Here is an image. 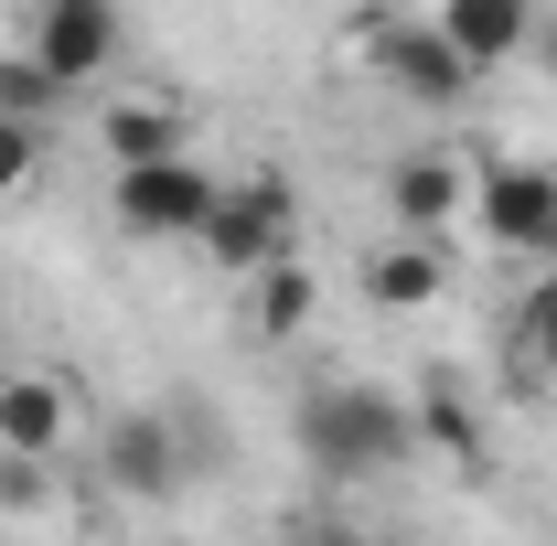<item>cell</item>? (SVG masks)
Returning <instances> with one entry per match:
<instances>
[{
	"instance_id": "obj_13",
	"label": "cell",
	"mask_w": 557,
	"mask_h": 546,
	"mask_svg": "<svg viewBox=\"0 0 557 546\" xmlns=\"http://www.w3.org/2000/svg\"><path fill=\"white\" fill-rule=\"evenodd\" d=\"M408 439L418 450H450V461H483V408H472V386H461V375H418Z\"/></svg>"
},
{
	"instance_id": "obj_16",
	"label": "cell",
	"mask_w": 557,
	"mask_h": 546,
	"mask_svg": "<svg viewBox=\"0 0 557 546\" xmlns=\"http://www.w3.org/2000/svg\"><path fill=\"white\" fill-rule=\"evenodd\" d=\"M54 108H65V86L44 65H22V54H0V119H22V129H54Z\"/></svg>"
},
{
	"instance_id": "obj_14",
	"label": "cell",
	"mask_w": 557,
	"mask_h": 546,
	"mask_svg": "<svg viewBox=\"0 0 557 546\" xmlns=\"http://www.w3.org/2000/svg\"><path fill=\"white\" fill-rule=\"evenodd\" d=\"M311 300H322V289H311V269H300V258H278V269L247 278V311H258V333H269V343L300 333V322H311Z\"/></svg>"
},
{
	"instance_id": "obj_2",
	"label": "cell",
	"mask_w": 557,
	"mask_h": 546,
	"mask_svg": "<svg viewBox=\"0 0 557 546\" xmlns=\"http://www.w3.org/2000/svg\"><path fill=\"white\" fill-rule=\"evenodd\" d=\"M214 204H225V172H205V161L108 172V214H119V236H139V247H205Z\"/></svg>"
},
{
	"instance_id": "obj_3",
	"label": "cell",
	"mask_w": 557,
	"mask_h": 546,
	"mask_svg": "<svg viewBox=\"0 0 557 546\" xmlns=\"http://www.w3.org/2000/svg\"><path fill=\"white\" fill-rule=\"evenodd\" d=\"M289 236H300V194H289V172H236L225 204H214V225H205V258H214V269H236V278H258V269L289 258Z\"/></svg>"
},
{
	"instance_id": "obj_7",
	"label": "cell",
	"mask_w": 557,
	"mask_h": 546,
	"mask_svg": "<svg viewBox=\"0 0 557 546\" xmlns=\"http://www.w3.org/2000/svg\"><path fill=\"white\" fill-rule=\"evenodd\" d=\"M22 65H44L54 86H97V75L119 65V11L108 0H44L33 22H22Z\"/></svg>"
},
{
	"instance_id": "obj_10",
	"label": "cell",
	"mask_w": 557,
	"mask_h": 546,
	"mask_svg": "<svg viewBox=\"0 0 557 546\" xmlns=\"http://www.w3.org/2000/svg\"><path fill=\"white\" fill-rule=\"evenodd\" d=\"M364 300L375 311H429V300H450V247L440 236H386V247H364Z\"/></svg>"
},
{
	"instance_id": "obj_11",
	"label": "cell",
	"mask_w": 557,
	"mask_h": 546,
	"mask_svg": "<svg viewBox=\"0 0 557 546\" xmlns=\"http://www.w3.org/2000/svg\"><path fill=\"white\" fill-rule=\"evenodd\" d=\"M108 172H150V161H194V119L172 108V97H108Z\"/></svg>"
},
{
	"instance_id": "obj_1",
	"label": "cell",
	"mask_w": 557,
	"mask_h": 546,
	"mask_svg": "<svg viewBox=\"0 0 557 546\" xmlns=\"http://www.w3.org/2000/svg\"><path fill=\"white\" fill-rule=\"evenodd\" d=\"M300 461L322 482H375V472H397L418 439H408V397L397 386H364V375H333V386H311L300 397Z\"/></svg>"
},
{
	"instance_id": "obj_6",
	"label": "cell",
	"mask_w": 557,
	"mask_h": 546,
	"mask_svg": "<svg viewBox=\"0 0 557 546\" xmlns=\"http://www.w3.org/2000/svg\"><path fill=\"white\" fill-rule=\"evenodd\" d=\"M97 472L108 493H129V504H172L183 482H194V450H183V418L172 408H129L97 429Z\"/></svg>"
},
{
	"instance_id": "obj_12",
	"label": "cell",
	"mask_w": 557,
	"mask_h": 546,
	"mask_svg": "<svg viewBox=\"0 0 557 546\" xmlns=\"http://www.w3.org/2000/svg\"><path fill=\"white\" fill-rule=\"evenodd\" d=\"M429 22H440V44H450V54H461L472 75L515 65V54L536 44V11H525V0H440Z\"/></svg>"
},
{
	"instance_id": "obj_4",
	"label": "cell",
	"mask_w": 557,
	"mask_h": 546,
	"mask_svg": "<svg viewBox=\"0 0 557 546\" xmlns=\"http://www.w3.org/2000/svg\"><path fill=\"white\" fill-rule=\"evenodd\" d=\"M354 44H364V65L386 75V86H397L408 108H461V97L483 86V75H472L461 54H450V44H440V22H397V11H364V22H354Z\"/></svg>"
},
{
	"instance_id": "obj_8",
	"label": "cell",
	"mask_w": 557,
	"mask_h": 546,
	"mask_svg": "<svg viewBox=\"0 0 557 546\" xmlns=\"http://www.w3.org/2000/svg\"><path fill=\"white\" fill-rule=\"evenodd\" d=\"M386 204H397L408 236H440V247H450V225L472 214V161H461L450 139H418V150L386 161Z\"/></svg>"
},
{
	"instance_id": "obj_17",
	"label": "cell",
	"mask_w": 557,
	"mask_h": 546,
	"mask_svg": "<svg viewBox=\"0 0 557 546\" xmlns=\"http://www.w3.org/2000/svg\"><path fill=\"white\" fill-rule=\"evenodd\" d=\"M33 183H44V129L0 119V194H33Z\"/></svg>"
},
{
	"instance_id": "obj_9",
	"label": "cell",
	"mask_w": 557,
	"mask_h": 546,
	"mask_svg": "<svg viewBox=\"0 0 557 546\" xmlns=\"http://www.w3.org/2000/svg\"><path fill=\"white\" fill-rule=\"evenodd\" d=\"M75 439V397H65V375H0V461H54Z\"/></svg>"
},
{
	"instance_id": "obj_15",
	"label": "cell",
	"mask_w": 557,
	"mask_h": 546,
	"mask_svg": "<svg viewBox=\"0 0 557 546\" xmlns=\"http://www.w3.org/2000/svg\"><path fill=\"white\" fill-rule=\"evenodd\" d=\"M515 353H525L536 386H557V269L525 289V311H515Z\"/></svg>"
},
{
	"instance_id": "obj_5",
	"label": "cell",
	"mask_w": 557,
	"mask_h": 546,
	"mask_svg": "<svg viewBox=\"0 0 557 546\" xmlns=\"http://www.w3.org/2000/svg\"><path fill=\"white\" fill-rule=\"evenodd\" d=\"M472 225L504 258H557V161H483L472 172Z\"/></svg>"
},
{
	"instance_id": "obj_19",
	"label": "cell",
	"mask_w": 557,
	"mask_h": 546,
	"mask_svg": "<svg viewBox=\"0 0 557 546\" xmlns=\"http://www.w3.org/2000/svg\"><path fill=\"white\" fill-rule=\"evenodd\" d=\"M289 546H354V536H333V525H300V536H289Z\"/></svg>"
},
{
	"instance_id": "obj_18",
	"label": "cell",
	"mask_w": 557,
	"mask_h": 546,
	"mask_svg": "<svg viewBox=\"0 0 557 546\" xmlns=\"http://www.w3.org/2000/svg\"><path fill=\"white\" fill-rule=\"evenodd\" d=\"M525 65H536V75L557 86V11H536V44H525Z\"/></svg>"
}]
</instances>
